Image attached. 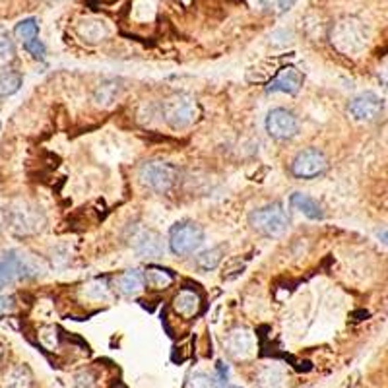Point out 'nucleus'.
I'll use <instances>...</instances> for the list:
<instances>
[{
  "instance_id": "obj_24",
  "label": "nucleus",
  "mask_w": 388,
  "mask_h": 388,
  "mask_svg": "<svg viewBox=\"0 0 388 388\" xmlns=\"http://www.w3.org/2000/svg\"><path fill=\"white\" fill-rule=\"evenodd\" d=\"M22 76L18 72H6L0 76V95L8 98V95H14L16 92H20L22 88Z\"/></svg>"
},
{
  "instance_id": "obj_18",
  "label": "nucleus",
  "mask_w": 388,
  "mask_h": 388,
  "mask_svg": "<svg viewBox=\"0 0 388 388\" xmlns=\"http://www.w3.org/2000/svg\"><path fill=\"white\" fill-rule=\"evenodd\" d=\"M78 33L86 41H90V43H99V41H103L109 35V28L101 20H84V22L78 25Z\"/></svg>"
},
{
  "instance_id": "obj_4",
  "label": "nucleus",
  "mask_w": 388,
  "mask_h": 388,
  "mask_svg": "<svg viewBox=\"0 0 388 388\" xmlns=\"http://www.w3.org/2000/svg\"><path fill=\"white\" fill-rule=\"evenodd\" d=\"M202 243H204V229L196 221H177L169 229V249L175 257H189L196 252Z\"/></svg>"
},
{
  "instance_id": "obj_1",
  "label": "nucleus",
  "mask_w": 388,
  "mask_h": 388,
  "mask_svg": "<svg viewBox=\"0 0 388 388\" xmlns=\"http://www.w3.org/2000/svg\"><path fill=\"white\" fill-rule=\"evenodd\" d=\"M332 45L343 54H359L369 45V30L358 18H343L332 28Z\"/></svg>"
},
{
  "instance_id": "obj_22",
  "label": "nucleus",
  "mask_w": 388,
  "mask_h": 388,
  "mask_svg": "<svg viewBox=\"0 0 388 388\" xmlns=\"http://www.w3.org/2000/svg\"><path fill=\"white\" fill-rule=\"evenodd\" d=\"M14 35L22 41L23 45H25V43H30V41H33V39H37L39 37L37 20H35V18L22 20V22L18 23V25L14 28Z\"/></svg>"
},
{
  "instance_id": "obj_8",
  "label": "nucleus",
  "mask_w": 388,
  "mask_h": 388,
  "mask_svg": "<svg viewBox=\"0 0 388 388\" xmlns=\"http://www.w3.org/2000/svg\"><path fill=\"white\" fill-rule=\"evenodd\" d=\"M130 247L140 259H160L165 252L163 239L158 231L148 228H138L130 237Z\"/></svg>"
},
{
  "instance_id": "obj_9",
  "label": "nucleus",
  "mask_w": 388,
  "mask_h": 388,
  "mask_svg": "<svg viewBox=\"0 0 388 388\" xmlns=\"http://www.w3.org/2000/svg\"><path fill=\"white\" fill-rule=\"evenodd\" d=\"M266 130L268 134L276 140H290L297 134L299 130V121L297 117L288 109H272L266 117Z\"/></svg>"
},
{
  "instance_id": "obj_25",
  "label": "nucleus",
  "mask_w": 388,
  "mask_h": 388,
  "mask_svg": "<svg viewBox=\"0 0 388 388\" xmlns=\"http://www.w3.org/2000/svg\"><path fill=\"white\" fill-rule=\"evenodd\" d=\"M189 388H221L216 377H210L206 373H194L189 381Z\"/></svg>"
},
{
  "instance_id": "obj_31",
  "label": "nucleus",
  "mask_w": 388,
  "mask_h": 388,
  "mask_svg": "<svg viewBox=\"0 0 388 388\" xmlns=\"http://www.w3.org/2000/svg\"><path fill=\"white\" fill-rule=\"evenodd\" d=\"M379 76H381L382 84L388 86V61L384 62V64L381 66V70H379Z\"/></svg>"
},
{
  "instance_id": "obj_7",
  "label": "nucleus",
  "mask_w": 388,
  "mask_h": 388,
  "mask_svg": "<svg viewBox=\"0 0 388 388\" xmlns=\"http://www.w3.org/2000/svg\"><path fill=\"white\" fill-rule=\"evenodd\" d=\"M327 158L317 148H307L297 153V158L291 163V173L297 179H314L327 171Z\"/></svg>"
},
{
  "instance_id": "obj_28",
  "label": "nucleus",
  "mask_w": 388,
  "mask_h": 388,
  "mask_svg": "<svg viewBox=\"0 0 388 388\" xmlns=\"http://www.w3.org/2000/svg\"><path fill=\"white\" fill-rule=\"evenodd\" d=\"M293 2H295V0H268L264 6L270 8V10H272V8H276L280 14H283V12H288V10L293 6Z\"/></svg>"
},
{
  "instance_id": "obj_14",
  "label": "nucleus",
  "mask_w": 388,
  "mask_h": 388,
  "mask_svg": "<svg viewBox=\"0 0 388 388\" xmlns=\"http://www.w3.org/2000/svg\"><path fill=\"white\" fill-rule=\"evenodd\" d=\"M290 204L293 206L295 210H299V212L303 213L305 218H309V220H324V210H322V206H320L314 198L309 196V194H303V192L291 194Z\"/></svg>"
},
{
  "instance_id": "obj_30",
  "label": "nucleus",
  "mask_w": 388,
  "mask_h": 388,
  "mask_svg": "<svg viewBox=\"0 0 388 388\" xmlns=\"http://www.w3.org/2000/svg\"><path fill=\"white\" fill-rule=\"evenodd\" d=\"M12 307H14L12 297H0V314H6L8 311H12Z\"/></svg>"
},
{
  "instance_id": "obj_15",
  "label": "nucleus",
  "mask_w": 388,
  "mask_h": 388,
  "mask_svg": "<svg viewBox=\"0 0 388 388\" xmlns=\"http://www.w3.org/2000/svg\"><path fill=\"white\" fill-rule=\"evenodd\" d=\"M260 388H286L288 387V373L280 365L262 367L257 375Z\"/></svg>"
},
{
  "instance_id": "obj_34",
  "label": "nucleus",
  "mask_w": 388,
  "mask_h": 388,
  "mask_svg": "<svg viewBox=\"0 0 388 388\" xmlns=\"http://www.w3.org/2000/svg\"><path fill=\"white\" fill-rule=\"evenodd\" d=\"M228 388H239V387H228Z\"/></svg>"
},
{
  "instance_id": "obj_27",
  "label": "nucleus",
  "mask_w": 388,
  "mask_h": 388,
  "mask_svg": "<svg viewBox=\"0 0 388 388\" xmlns=\"http://www.w3.org/2000/svg\"><path fill=\"white\" fill-rule=\"evenodd\" d=\"M23 49H25V51H28L31 57H33V59H45L47 49H45V45L39 41V37L33 39V41H30V43H25V45H23Z\"/></svg>"
},
{
  "instance_id": "obj_16",
  "label": "nucleus",
  "mask_w": 388,
  "mask_h": 388,
  "mask_svg": "<svg viewBox=\"0 0 388 388\" xmlns=\"http://www.w3.org/2000/svg\"><path fill=\"white\" fill-rule=\"evenodd\" d=\"M146 286V272L138 268H130L127 272H122L119 278V290L124 295H136L144 290Z\"/></svg>"
},
{
  "instance_id": "obj_11",
  "label": "nucleus",
  "mask_w": 388,
  "mask_h": 388,
  "mask_svg": "<svg viewBox=\"0 0 388 388\" xmlns=\"http://www.w3.org/2000/svg\"><path fill=\"white\" fill-rule=\"evenodd\" d=\"M223 346L233 359H247L254 353V336L247 328H233L225 336Z\"/></svg>"
},
{
  "instance_id": "obj_3",
  "label": "nucleus",
  "mask_w": 388,
  "mask_h": 388,
  "mask_svg": "<svg viewBox=\"0 0 388 388\" xmlns=\"http://www.w3.org/2000/svg\"><path fill=\"white\" fill-rule=\"evenodd\" d=\"M249 221L252 229H257L259 233L266 237H280L290 228V216L280 202L252 210Z\"/></svg>"
},
{
  "instance_id": "obj_5",
  "label": "nucleus",
  "mask_w": 388,
  "mask_h": 388,
  "mask_svg": "<svg viewBox=\"0 0 388 388\" xmlns=\"http://www.w3.org/2000/svg\"><path fill=\"white\" fill-rule=\"evenodd\" d=\"M4 216H6L8 225L14 229L16 233H22V235L37 233L45 225L43 212L30 202H14V204L6 206Z\"/></svg>"
},
{
  "instance_id": "obj_20",
  "label": "nucleus",
  "mask_w": 388,
  "mask_h": 388,
  "mask_svg": "<svg viewBox=\"0 0 388 388\" xmlns=\"http://www.w3.org/2000/svg\"><path fill=\"white\" fill-rule=\"evenodd\" d=\"M146 282L148 286H152L155 290H165L171 283L175 282V276L171 274L169 270H163L160 266H150L146 270Z\"/></svg>"
},
{
  "instance_id": "obj_2",
  "label": "nucleus",
  "mask_w": 388,
  "mask_h": 388,
  "mask_svg": "<svg viewBox=\"0 0 388 388\" xmlns=\"http://www.w3.org/2000/svg\"><path fill=\"white\" fill-rule=\"evenodd\" d=\"M161 114H163V121L167 122L171 129H187V127H191L192 122L196 121V99L189 95V93H175V95H171V98L163 101Z\"/></svg>"
},
{
  "instance_id": "obj_12",
  "label": "nucleus",
  "mask_w": 388,
  "mask_h": 388,
  "mask_svg": "<svg viewBox=\"0 0 388 388\" xmlns=\"http://www.w3.org/2000/svg\"><path fill=\"white\" fill-rule=\"evenodd\" d=\"M303 86V74L295 69V66H286V69L278 70L276 76L270 80L268 84V92L270 93H288V95H295Z\"/></svg>"
},
{
  "instance_id": "obj_13",
  "label": "nucleus",
  "mask_w": 388,
  "mask_h": 388,
  "mask_svg": "<svg viewBox=\"0 0 388 388\" xmlns=\"http://www.w3.org/2000/svg\"><path fill=\"white\" fill-rule=\"evenodd\" d=\"M200 307H202V299L192 290H181L173 299V309L183 319H194L200 312Z\"/></svg>"
},
{
  "instance_id": "obj_21",
  "label": "nucleus",
  "mask_w": 388,
  "mask_h": 388,
  "mask_svg": "<svg viewBox=\"0 0 388 388\" xmlns=\"http://www.w3.org/2000/svg\"><path fill=\"white\" fill-rule=\"evenodd\" d=\"M31 387V377L28 373V369L23 367H14L10 369L4 379H2V388H30Z\"/></svg>"
},
{
  "instance_id": "obj_33",
  "label": "nucleus",
  "mask_w": 388,
  "mask_h": 388,
  "mask_svg": "<svg viewBox=\"0 0 388 388\" xmlns=\"http://www.w3.org/2000/svg\"><path fill=\"white\" fill-rule=\"evenodd\" d=\"M0 358H2V346H0Z\"/></svg>"
},
{
  "instance_id": "obj_35",
  "label": "nucleus",
  "mask_w": 388,
  "mask_h": 388,
  "mask_svg": "<svg viewBox=\"0 0 388 388\" xmlns=\"http://www.w3.org/2000/svg\"><path fill=\"white\" fill-rule=\"evenodd\" d=\"M0 127H2V124H0Z\"/></svg>"
},
{
  "instance_id": "obj_29",
  "label": "nucleus",
  "mask_w": 388,
  "mask_h": 388,
  "mask_svg": "<svg viewBox=\"0 0 388 388\" xmlns=\"http://www.w3.org/2000/svg\"><path fill=\"white\" fill-rule=\"evenodd\" d=\"M93 381L90 373H80L76 375V381H74V387L76 388H92Z\"/></svg>"
},
{
  "instance_id": "obj_17",
  "label": "nucleus",
  "mask_w": 388,
  "mask_h": 388,
  "mask_svg": "<svg viewBox=\"0 0 388 388\" xmlns=\"http://www.w3.org/2000/svg\"><path fill=\"white\" fill-rule=\"evenodd\" d=\"M121 86L117 80H109V82H103V84L98 86V90L93 93V101L98 107H111L121 95Z\"/></svg>"
},
{
  "instance_id": "obj_19",
  "label": "nucleus",
  "mask_w": 388,
  "mask_h": 388,
  "mask_svg": "<svg viewBox=\"0 0 388 388\" xmlns=\"http://www.w3.org/2000/svg\"><path fill=\"white\" fill-rule=\"evenodd\" d=\"M225 257V247L223 245H218V247H212V249H206V251L198 252L196 259V266L204 272H210L213 268H218L221 264V260Z\"/></svg>"
},
{
  "instance_id": "obj_32",
  "label": "nucleus",
  "mask_w": 388,
  "mask_h": 388,
  "mask_svg": "<svg viewBox=\"0 0 388 388\" xmlns=\"http://www.w3.org/2000/svg\"><path fill=\"white\" fill-rule=\"evenodd\" d=\"M377 237L381 239L382 243L388 245V231H379V233H377Z\"/></svg>"
},
{
  "instance_id": "obj_26",
  "label": "nucleus",
  "mask_w": 388,
  "mask_h": 388,
  "mask_svg": "<svg viewBox=\"0 0 388 388\" xmlns=\"http://www.w3.org/2000/svg\"><path fill=\"white\" fill-rule=\"evenodd\" d=\"M14 45L8 39H0V66H6L14 61Z\"/></svg>"
},
{
  "instance_id": "obj_10",
  "label": "nucleus",
  "mask_w": 388,
  "mask_h": 388,
  "mask_svg": "<svg viewBox=\"0 0 388 388\" xmlns=\"http://www.w3.org/2000/svg\"><path fill=\"white\" fill-rule=\"evenodd\" d=\"M382 107V99L373 92H365L358 95V98H353L350 101V107H348V111L350 114L355 119V121H375L379 114H381Z\"/></svg>"
},
{
  "instance_id": "obj_6",
  "label": "nucleus",
  "mask_w": 388,
  "mask_h": 388,
  "mask_svg": "<svg viewBox=\"0 0 388 388\" xmlns=\"http://www.w3.org/2000/svg\"><path fill=\"white\" fill-rule=\"evenodd\" d=\"M138 179L146 189L158 194H165L177 183V169L165 161H146L138 171Z\"/></svg>"
},
{
  "instance_id": "obj_23",
  "label": "nucleus",
  "mask_w": 388,
  "mask_h": 388,
  "mask_svg": "<svg viewBox=\"0 0 388 388\" xmlns=\"http://www.w3.org/2000/svg\"><path fill=\"white\" fill-rule=\"evenodd\" d=\"M84 295L93 301H105L111 297V288L107 280H93L84 286Z\"/></svg>"
}]
</instances>
